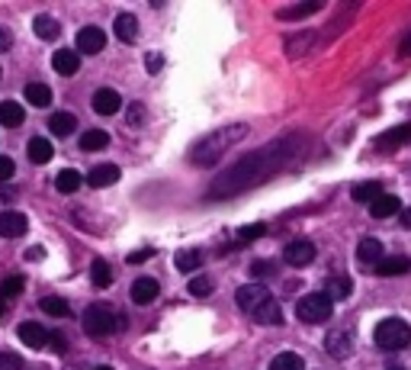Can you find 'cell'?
Listing matches in <instances>:
<instances>
[{
    "instance_id": "obj_1",
    "label": "cell",
    "mask_w": 411,
    "mask_h": 370,
    "mask_svg": "<svg viewBox=\"0 0 411 370\" xmlns=\"http://www.w3.org/2000/svg\"><path fill=\"white\" fill-rule=\"evenodd\" d=\"M295 151H299V139H280V142L254 151V155H248L244 161H238L231 171H225L215 181V187L209 190V196H228L244 187H254V184H260L263 177H270L273 171H280Z\"/></svg>"
},
{
    "instance_id": "obj_2",
    "label": "cell",
    "mask_w": 411,
    "mask_h": 370,
    "mask_svg": "<svg viewBox=\"0 0 411 370\" xmlns=\"http://www.w3.org/2000/svg\"><path fill=\"white\" fill-rule=\"evenodd\" d=\"M244 136H248V126H244V123H238V126H225V129L209 132L206 139H199V142L193 145L190 161H193V164H215L218 158H222L225 151H228L235 142H241Z\"/></svg>"
},
{
    "instance_id": "obj_3",
    "label": "cell",
    "mask_w": 411,
    "mask_h": 370,
    "mask_svg": "<svg viewBox=\"0 0 411 370\" xmlns=\"http://www.w3.org/2000/svg\"><path fill=\"white\" fill-rule=\"evenodd\" d=\"M372 341L382 351H405L411 344V325L405 319H382L372 331Z\"/></svg>"
},
{
    "instance_id": "obj_4",
    "label": "cell",
    "mask_w": 411,
    "mask_h": 370,
    "mask_svg": "<svg viewBox=\"0 0 411 370\" xmlns=\"http://www.w3.org/2000/svg\"><path fill=\"white\" fill-rule=\"evenodd\" d=\"M83 329H87L90 338H106L119 329V319H116V309L106 303H90L87 312H83Z\"/></svg>"
},
{
    "instance_id": "obj_5",
    "label": "cell",
    "mask_w": 411,
    "mask_h": 370,
    "mask_svg": "<svg viewBox=\"0 0 411 370\" xmlns=\"http://www.w3.org/2000/svg\"><path fill=\"white\" fill-rule=\"evenodd\" d=\"M331 312H334V303L325 296V293H308V296H302L299 306H295V316H299L302 322H308V325L328 322Z\"/></svg>"
},
{
    "instance_id": "obj_6",
    "label": "cell",
    "mask_w": 411,
    "mask_h": 370,
    "mask_svg": "<svg viewBox=\"0 0 411 370\" xmlns=\"http://www.w3.org/2000/svg\"><path fill=\"white\" fill-rule=\"evenodd\" d=\"M283 261L293 267H308L315 261V245L308 239H295L283 248Z\"/></svg>"
},
{
    "instance_id": "obj_7",
    "label": "cell",
    "mask_w": 411,
    "mask_h": 370,
    "mask_svg": "<svg viewBox=\"0 0 411 370\" xmlns=\"http://www.w3.org/2000/svg\"><path fill=\"white\" fill-rule=\"evenodd\" d=\"M235 299H238V306H241L244 312H254L270 299V290L263 284H244L241 290L235 293Z\"/></svg>"
},
{
    "instance_id": "obj_8",
    "label": "cell",
    "mask_w": 411,
    "mask_h": 370,
    "mask_svg": "<svg viewBox=\"0 0 411 370\" xmlns=\"http://www.w3.org/2000/svg\"><path fill=\"white\" fill-rule=\"evenodd\" d=\"M106 49V36H103L100 26H83L77 33V52L83 55H100Z\"/></svg>"
},
{
    "instance_id": "obj_9",
    "label": "cell",
    "mask_w": 411,
    "mask_h": 370,
    "mask_svg": "<svg viewBox=\"0 0 411 370\" xmlns=\"http://www.w3.org/2000/svg\"><path fill=\"white\" fill-rule=\"evenodd\" d=\"M26 216L16 213V209H4L0 213V239H19V235L26 232Z\"/></svg>"
},
{
    "instance_id": "obj_10",
    "label": "cell",
    "mask_w": 411,
    "mask_h": 370,
    "mask_svg": "<svg viewBox=\"0 0 411 370\" xmlns=\"http://www.w3.org/2000/svg\"><path fill=\"white\" fill-rule=\"evenodd\" d=\"M93 113H100V116H113V113H119V106H122V97L113 91V87H103V91H96L93 94Z\"/></svg>"
},
{
    "instance_id": "obj_11",
    "label": "cell",
    "mask_w": 411,
    "mask_h": 370,
    "mask_svg": "<svg viewBox=\"0 0 411 370\" xmlns=\"http://www.w3.org/2000/svg\"><path fill=\"white\" fill-rule=\"evenodd\" d=\"M16 335H19V341H23L26 348H45V344L51 341L49 331H45L39 322H23V325L16 329Z\"/></svg>"
},
{
    "instance_id": "obj_12",
    "label": "cell",
    "mask_w": 411,
    "mask_h": 370,
    "mask_svg": "<svg viewBox=\"0 0 411 370\" xmlns=\"http://www.w3.org/2000/svg\"><path fill=\"white\" fill-rule=\"evenodd\" d=\"M382 258H385V254H382V241H379V239H363L357 245V261L363 267H376Z\"/></svg>"
},
{
    "instance_id": "obj_13",
    "label": "cell",
    "mask_w": 411,
    "mask_h": 370,
    "mask_svg": "<svg viewBox=\"0 0 411 370\" xmlns=\"http://www.w3.org/2000/svg\"><path fill=\"white\" fill-rule=\"evenodd\" d=\"M402 203H398V196H392V194H382V196H376V200L370 203V216L372 219H389V216H395V213H402Z\"/></svg>"
},
{
    "instance_id": "obj_14",
    "label": "cell",
    "mask_w": 411,
    "mask_h": 370,
    "mask_svg": "<svg viewBox=\"0 0 411 370\" xmlns=\"http://www.w3.org/2000/svg\"><path fill=\"white\" fill-rule=\"evenodd\" d=\"M116 181H119V168H116V164H96V168L87 174V184H90V187H96V190L113 187Z\"/></svg>"
},
{
    "instance_id": "obj_15",
    "label": "cell",
    "mask_w": 411,
    "mask_h": 370,
    "mask_svg": "<svg viewBox=\"0 0 411 370\" xmlns=\"http://www.w3.org/2000/svg\"><path fill=\"white\" fill-rule=\"evenodd\" d=\"M405 142H411V126H398V129H389L385 136H379L372 145H376L379 151H392V149H398V145H405Z\"/></svg>"
},
{
    "instance_id": "obj_16",
    "label": "cell",
    "mask_w": 411,
    "mask_h": 370,
    "mask_svg": "<svg viewBox=\"0 0 411 370\" xmlns=\"http://www.w3.org/2000/svg\"><path fill=\"white\" fill-rule=\"evenodd\" d=\"M51 65H55L58 74H77V68H81V55H77L74 49H58V52L51 55Z\"/></svg>"
},
{
    "instance_id": "obj_17",
    "label": "cell",
    "mask_w": 411,
    "mask_h": 370,
    "mask_svg": "<svg viewBox=\"0 0 411 370\" xmlns=\"http://www.w3.org/2000/svg\"><path fill=\"white\" fill-rule=\"evenodd\" d=\"M158 293H161V286H158V280H154V277H138V280L132 284V299H135L138 306L151 303Z\"/></svg>"
},
{
    "instance_id": "obj_18",
    "label": "cell",
    "mask_w": 411,
    "mask_h": 370,
    "mask_svg": "<svg viewBox=\"0 0 411 370\" xmlns=\"http://www.w3.org/2000/svg\"><path fill=\"white\" fill-rule=\"evenodd\" d=\"M49 129L55 132L58 139H68L71 132L77 129V116H74V113H51V119H49Z\"/></svg>"
},
{
    "instance_id": "obj_19",
    "label": "cell",
    "mask_w": 411,
    "mask_h": 370,
    "mask_svg": "<svg viewBox=\"0 0 411 370\" xmlns=\"http://www.w3.org/2000/svg\"><path fill=\"white\" fill-rule=\"evenodd\" d=\"M350 196L357 203H366V206H370L376 196H382V184H379V181H360V184H353Z\"/></svg>"
},
{
    "instance_id": "obj_20",
    "label": "cell",
    "mask_w": 411,
    "mask_h": 370,
    "mask_svg": "<svg viewBox=\"0 0 411 370\" xmlns=\"http://www.w3.org/2000/svg\"><path fill=\"white\" fill-rule=\"evenodd\" d=\"M32 29H36V36H39V39H45V42L58 39V33H61L58 20H55V16H49V14H39L36 20H32Z\"/></svg>"
},
{
    "instance_id": "obj_21",
    "label": "cell",
    "mask_w": 411,
    "mask_h": 370,
    "mask_svg": "<svg viewBox=\"0 0 411 370\" xmlns=\"http://www.w3.org/2000/svg\"><path fill=\"white\" fill-rule=\"evenodd\" d=\"M325 348H328V354H331V357H347L353 351V341H350L347 331H331L328 341H325Z\"/></svg>"
},
{
    "instance_id": "obj_22",
    "label": "cell",
    "mask_w": 411,
    "mask_h": 370,
    "mask_svg": "<svg viewBox=\"0 0 411 370\" xmlns=\"http://www.w3.org/2000/svg\"><path fill=\"white\" fill-rule=\"evenodd\" d=\"M116 36H119V42H135L138 39V20L132 14H119L116 16Z\"/></svg>"
},
{
    "instance_id": "obj_23",
    "label": "cell",
    "mask_w": 411,
    "mask_h": 370,
    "mask_svg": "<svg viewBox=\"0 0 411 370\" xmlns=\"http://www.w3.org/2000/svg\"><path fill=\"white\" fill-rule=\"evenodd\" d=\"M250 319H254V322H260V325H280L283 322V309L273 303V299H267L260 309L250 312Z\"/></svg>"
},
{
    "instance_id": "obj_24",
    "label": "cell",
    "mask_w": 411,
    "mask_h": 370,
    "mask_svg": "<svg viewBox=\"0 0 411 370\" xmlns=\"http://www.w3.org/2000/svg\"><path fill=\"white\" fill-rule=\"evenodd\" d=\"M90 284L100 286V290H106V286L113 284V267H109L103 258H96L93 264H90Z\"/></svg>"
},
{
    "instance_id": "obj_25",
    "label": "cell",
    "mask_w": 411,
    "mask_h": 370,
    "mask_svg": "<svg viewBox=\"0 0 411 370\" xmlns=\"http://www.w3.org/2000/svg\"><path fill=\"white\" fill-rule=\"evenodd\" d=\"M83 184V177L77 174L74 168H64V171H58V177H55V187H58V194H77V187Z\"/></svg>"
},
{
    "instance_id": "obj_26",
    "label": "cell",
    "mask_w": 411,
    "mask_h": 370,
    "mask_svg": "<svg viewBox=\"0 0 411 370\" xmlns=\"http://www.w3.org/2000/svg\"><path fill=\"white\" fill-rule=\"evenodd\" d=\"M23 104H16V100H4V104H0V126H19L23 123Z\"/></svg>"
},
{
    "instance_id": "obj_27",
    "label": "cell",
    "mask_w": 411,
    "mask_h": 370,
    "mask_svg": "<svg viewBox=\"0 0 411 370\" xmlns=\"http://www.w3.org/2000/svg\"><path fill=\"white\" fill-rule=\"evenodd\" d=\"M350 293H353L350 277H331V280L325 284V296L331 299V303H334V299H347Z\"/></svg>"
},
{
    "instance_id": "obj_28",
    "label": "cell",
    "mask_w": 411,
    "mask_h": 370,
    "mask_svg": "<svg viewBox=\"0 0 411 370\" xmlns=\"http://www.w3.org/2000/svg\"><path fill=\"white\" fill-rule=\"evenodd\" d=\"M51 155H55V149H51L49 139H32V142H29V161L32 164L51 161Z\"/></svg>"
},
{
    "instance_id": "obj_29",
    "label": "cell",
    "mask_w": 411,
    "mask_h": 370,
    "mask_svg": "<svg viewBox=\"0 0 411 370\" xmlns=\"http://www.w3.org/2000/svg\"><path fill=\"white\" fill-rule=\"evenodd\" d=\"M270 370H305V361H302L295 351H283L270 361Z\"/></svg>"
},
{
    "instance_id": "obj_30",
    "label": "cell",
    "mask_w": 411,
    "mask_h": 370,
    "mask_svg": "<svg viewBox=\"0 0 411 370\" xmlns=\"http://www.w3.org/2000/svg\"><path fill=\"white\" fill-rule=\"evenodd\" d=\"M26 100H29L32 106H39V110H45V106H51V87H45V84H26Z\"/></svg>"
},
{
    "instance_id": "obj_31",
    "label": "cell",
    "mask_w": 411,
    "mask_h": 370,
    "mask_svg": "<svg viewBox=\"0 0 411 370\" xmlns=\"http://www.w3.org/2000/svg\"><path fill=\"white\" fill-rule=\"evenodd\" d=\"M408 267H411L408 258H398V254H395V258H382V261H379L376 274H382V277H398V274H405Z\"/></svg>"
},
{
    "instance_id": "obj_32",
    "label": "cell",
    "mask_w": 411,
    "mask_h": 370,
    "mask_svg": "<svg viewBox=\"0 0 411 370\" xmlns=\"http://www.w3.org/2000/svg\"><path fill=\"white\" fill-rule=\"evenodd\" d=\"M39 309H42V312H49V316H55V319L71 316V306L64 303L61 296H42V299H39Z\"/></svg>"
},
{
    "instance_id": "obj_33",
    "label": "cell",
    "mask_w": 411,
    "mask_h": 370,
    "mask_svg": "<svg viewBox=\"0 0 411 370\" xmlns=\"http://www.w3.org/2000/svg\"><path fill=\"white\" fill-rule=\"evenodd\" d=\"M173 264H177V271H196L199 264H203V251H196V248H186V251H177V258H173Z\"/></svg>"
},
{
    "instance_id": "obj_34",
    "label": "cell",
    "mask_w": 411,
    "mask_h": 370,
    "mask_svg": "<svg viewBox=\"0 0 411 370\" xmlns=\"http://www.w3.org/2000/svg\"><path fill=\"white\" fill-rule=\"evenodd\" d=\"M109 145V136L103 129H87L81 136V149L83 151H100V149H106Z\"/></svg>"
},
{
    "instance_id": "obj_35",
    "label": "cell",
    "mask_w": 411,
    "mask_h": 370,
    "mask_svg": "<svg viewBox=\"0 0 411 370\" xmlns=\"http://www.w3.org/2000/svg\"><path fill=\"white\" fill-rule=\"evenodd\" d=\"M312 42H315V33H302V36H295V39L286 42V52L293 55V59L295 55H305L308 49H312Z\"/></svg>"
},
{
    "instance_id": "obj_36",
    "label": "cell",
    "mask_w": 411,
    "mask_h": 370,
    "mask_svg": "<svg viewBox=\"0 0 411 370\" xmlns=\"http://www.w3.org/2000/svg\"><path fill=\"white\" fill-rule=\"evenodd\" d=\"M315 10H321L318 0H312V4H299V7H289V10H280V20H299V16H308V14H315Z\"/></svg>"
},
{
    "instance_id": "obj_37",
    "label": "cell",
    "mask_w": 411,
    "mask_h": 370,
    "mask_svg": "<svg viewBox=\"0 0 411 370\" xmlns=\"http://www.w3.org/2000/svg\"><path fill=\"white\" fill-rule=\"evenodd\" d=\"M23 286H26V280L13 274V277H6L4 284H0V296H4V299H10V296H19V293H23Z\"/></svg>"
},
{
    "instance_id": "obj_38",
    "label": "cell",
    "mask_w": 411,
    "mask_h": 370,
    "mask_svg": "<svg viewBox=\"0 0 411 370\" xmlns=\"http://www.w3.org/2000/svg\"><path fill=\"white\" fill-rule=\"evenodd\" d=\"M263 232H267L263 222H257V226H244V229H238V241H254V239H260Z\"/></svg>"
},
{
    "instance_id": "obj_39",
    "label": "cell",
    "mask_w": 411,
    "mask_h": 370,
    "mask_svg": "<svg viewBox=\"0 0 411 370\" xmlns=\"http://www.w3.org/2000/svg\"><path fill=\"white\" fill-rule=\"evenodd\" d=\"M190 293H193V296H209V293H212V280L209 277H193L190 280Z\"/></svg>"
},
{
    "instance_id": "obj_40",
    "label": "cell",
    "mask_w": 411,
    "mask_h": 370,
    "mask_svg": "<svg viewBox=\"0 0 411 370\" xmlns=\"http://www.w3.org/2000/svg\"><path fill=\"white\" fill-rule=\"evenodd\" d=\"M250 274H254L257 280H260V277H273L276 264H273V261H254V264H250Z\"/></svg>"
},
{
    "instance_id": "obj_41",
    "label": "cell",
    "mask_w": 411,
    "mask_h": 370,
    "mask_svg": "<svg viewBox=\"0 0 411 370\" xmlns=\"http://www.w3.org/2000/svg\"><path fill=\"white\" fill-rule=\"evenodd\" d=\"M13 171H16V164L10 161V158H0V184H6L13 177Z\"/></svg>"
},
{
    "instance_id": "obj_42",
    "label": "cell",
    "mask_w": 411,
    "mask_h": 370,
    "mask_svg": "<svg viewBox=\"0 0 411 370\" xmlns=\"http://www.w3.org/2000/svg\"><path fill=\"white\" fill-rule=\"evenodd\" d=\"M19 367H23V364H19L13 354H0V370H19Z\"/></svg>"
},
{
    "instance_id": "obj_43",
    "label": "cell",
    "mask_w": 411,
    "mask_h": 370,
    "mask_svg": "<svg viewBox=\"0 0 411 370\" xmlns=\"http://www.w3.org/2000/svg\"><path fill=\"white\" fill-rule=\"evenodd\" d=\"M161 65H164V59H161V55H158V52H151V55H148V59H145V68H148V71H151V74H154V71H158V68H161Z\"/></svg>"
},
{
    "instance_id": "obj_44",
    "label": "cell",
    "mask_w": 411,
    "mask_h": 370,
    "mask_svg": "<svg viewBox=\"0 0 411 370\" xmlns=\"http://www.w3.org/2000/svg\"><path fill=\"white\" fill-rule=\"evenodd\" d=\"M10 46H13V33L6 26H0V52H6Z\"/></svg>"
},
{
    "instance_id": "obj_45",
    "label": "cell",
    "mask_w": 411,
    "mask_h": 370,
    "mask_svg": "<svg viewBox=\"0 0 411 370\" xmlns=\"http://www.w3.org/2000/svg\"><path fill=\"white\" fill-rule=\"evenodd\" d=\"M148 258H151V251H148V248H141V251L128 254V261H132V264H141V261H148Z\"/></svg>"
},
{
    "instance_id": "obj_46",
    "label": "cell",
    "mask_w": 411,
    "mask_h": 370,
    "mask_svg": "<svg viewBox=\"0 0 411 370\" xmlns=\"http://www.w3.org/2000/svg\"><path fill=\"white\" fill-rule=\"evenodd\" d=\"M51 348H55L58 354H64V351H68V341H64L61 335H51Z\"/></svg>"
},
{
    "instance_id": "obj_47",
    "label": "cell",
    "mask_w": 411,
    "mask_h": 370,
    "mask_svg": "<svg viewBox=\"0 0 411 370\" xmlns=\"http://www.w3.org/2000/svg\"><path fill=\"white\" fill-rule=\"evenodd\" d=\"M141 116H145V110H141V106L135 104V106H132V116H128V126H138V123H141Z\"/></svg>"
},
{
    "instance_id": "obj_48",
    "label": "cell",
    "mask_w": 411,
    "mask_h": 370,
    "mask_svg": "<svg viewBox=\"0 0 411 370\" xmlns=\"http://www.w3.org/2000/svg\"><path fill=\"white\" fill-rule=\"evenodd\" d=\"M398 219H402V226H405V229H411V206H405L402 213H398Z\"/></svg>"
},
{
    "instance_id": "obj_49",
    "label": "cell",
    "mask_w": 411,
    "mask_h": 370,
    "mask_svg": "<svg viewBox=\"0 0 411 370\" xmlns=\"http://www.w3.org/2000/svg\"><path fill=\"white\" fill-rule=\"evenodd\" d=\"M42 254H45V251L36 245V248H29V251H26V258H29V261H42Z\"/></svg>"
},
{
    "instance_id": "obj_50",
    "label": "cell",
    "mask_w": 411,
    "mask_h": 370,
    "mask_svg": "<svg viewBox=\"0 0 411 370\" xmlns=\"http://www.w3.org/2000/svg\"><path fill=\"white\" fill-rule=\"evenodd\" d=\"M4 316H6V299L0 296V319H4Z\"/></svg>"
},
{
    "instance_id": "obj_51",
    "label": "cell",
    "mask_w": 411,
    "mask_h": 370,
    "mask_svg": "<svg viewBox=\"0 0 411 370\" xmlns=\"http://www.w3.org/2000/svg\"><path fill=\"white\" fill-rule=\"evenodd\" d=\"M96 370H113V367H96Z\"/></svg>"
},
{
    "instance_id": "obj_52",
    "label": "cell",
    "mask_w": 411,
    "mask_h": 370,
    "mask_svg": "<svg viewBox=\"0 0 411 370\" xmlns=\"http://www.w3.org/2000/svg\"><path fill=\"white\" fill-rule=\"evenodd\" d=\"M392 370H402V367H392Z\"/></svg>"
},
{
    "instance_id": "obj_53",
    "label": "cell",
    "mask_w": 411,
    "mask_h": 370,
    "mask_svg": "<svg viewBox=\"0 0 411 370\" xmlns=\"http://www.w3.org/2000/svg\"><path fill=\"white\" fill-rule=\"evenodd\" d=\"M0 78H4V74H0Z\"/></svg>"
}]
</instances>
